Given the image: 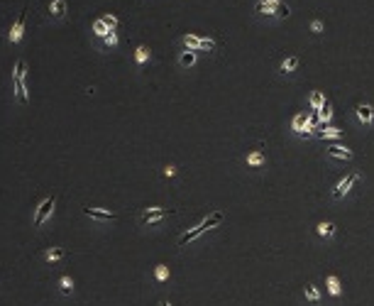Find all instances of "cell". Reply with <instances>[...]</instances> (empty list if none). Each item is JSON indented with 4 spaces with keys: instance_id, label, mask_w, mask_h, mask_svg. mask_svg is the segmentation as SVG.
I'll list each match as a JSON object with an SVG mask.
<instances>
[{
    "instance_id": "cell-1",
    "label": "cell",
    "mask_w": 374,
    "mask_h": 306,
    "mask_svg": "<svg viewBox=\"0 0 374 306\" xmlns=\"http://www.w3.org/2000/svg\"><path fill=\"white\" fill-rule=\"evenodd\" d=\"M27 61L25 59H17L15 61V69H13V93L15 98L25 106L29 103V93H27Z\"/></svg>"
},
{
    "instance_id": "cell-2",
    "label": "cell",
    "mask_w": 374,
    "mask_h": 306,
    "mask_svg": "<svg viewBox=\"0 0 374 306\" xmlns=\"http://www.w3.org/2000/svg\"><path fill=\"white\" fill-rule=\"evenodd\" d=\"M254 13L262 15V17H277V20H284L291 15V8L281 0H257L254 3Z\"/></svg>"
},
{
    "instance_id": "cell-3",
    "label": "cell",
    "mask_w": 374,
    "mask_h": 306,
    "mask_svg": "<svg viewBox=\"0 0 374 306\" xmlns=\"http://www.w3.org/2000/svg\"><path fill=\"white\" fill-rule=\"evenodd\" d=\"M181 44H183L186 49H191V52H213V49H215V42H213V40L198 37V35H191V32L181 37Z\"/></svg>"
},
{
    "instance_id": "cell-4",
    "label": "cell",
    "mask_w": 374,
    "mask_h": 306,
    "mask_svg": "<svg viewBox=\"0 0 374 306\" xmlns=\"http://www.w3.org/2000/svg\"><path fill=\"white\" fill-rule=\"evenodd\" d=\"M357 181H360V172H350L347 177H343V179L338 181V186L332 189V194H330L332 201H343V198L352 191V186H355Z\"/></svg>"
},
{
    "instance_id": "cell-5",
    "label": "cell",
    "mask_w": 374,
    "mask_h": 306,
    "mask_svg": "<svg viewBox=\"0 0 374 306\" xmlns=\"http://www.w3.org/2000/svg\"><path fill=\"white\" fill-rule=\"evenodd\" d=\"M169 213H174L171 209H159V206H154V209H144V211H139V223L142 225H157V223H162L169 216Z\"/></svg>"
},
{
    "instance_id": "cell-6",
    "label": "cell",
    "mask_w": 374,
    "mask_h": 306,
    "mask_svg": "<svg viewBox=\"0 0 374 306\" xmlns=\"http://www.w3.org/2000/svg\"><path fill=\"white\" fill-rule=\"evenodd\" d=\"M54 206H56V196H49V198H44L37 211H34V228H42L44 223L52 218V213H54Z\"/></svg>"
},
{
    "instance_id": "cell-7",
    "label": "cell",
    "mask_w": 374,
    "mask_h": 306,
    "mask_svg": "<svg viewBox=\"0 0 374 306\" xmlns=\"http://www.w3.org/2000/svg\"><path fill=\"white\" fill-rule=\"evenodd\" d=\"M83 216H88L91 221H98V223H113L118 218L115 211H108V209H91V206H83Z\"/></svg>"
},
{
    "instance_id": "cell-8",
    "label": "cell",
    "mask_w": 374,
    "mask_h": 306,
    "mask_svg": "<svg viewBox=\"0 0 374 306\" xmlns=\"http://www.w3.org/2000/svg\"><path fill=\"white\" fill-rule=\"evenodd\" d=\"M25 20H27V3H25V8H22V13L17 15V20H15L13 29H10V42L17 44L22 40V32H25Z\"/></svg>"
},
{
    "instance_id": "cell-9",
    "label": "cell",
    "mask_w": 374,
    "mask_h": 306,
    "mask_svg": "<svg viewBox=\"0 0 374 306\" xmlns=\"http://www.w3.org/2000/svg\"><path fill=\"white\" fill-rule=\"evenodd\" d=\"M355 115H357V120H360L364 127H369L374 123V108L369 103H357V106H355Z\"/></svg>"
},
{
    "instance_id": "cell-10",
    "label": "cell",
    "mask_w": 374,
    "mask_h": 306,
    "mask_svg": "<svg viewBox=\"0 0 374 306\" xmlns=\"http://www.w3.org/2000/svg\"><path fill=\"white\" fill-rule=\"evenodd\" d=\"M325 154H328L330 159H343V162H347V159H352V157H355L352 150L345 147V145H328V147H325Z\"/></svg>"
},
{
    "instance_id": "cell-11",
    "label": "cell",
    "mask_w": 374,
    "mask_h": 306,
    "mask_svg": "<svg viewBox=\"0 0 374 306\" xmlns=\"http://www.w3.org/2000/svg\"><path fill=\"white\" fill-rule=\"evenodd\" d=\"M69 13V3L66 0H52L49 3V17L52 20H64Z\"/></svg>"
},
{
    "instance_id": "cell-12",
    "label": "cell",
    "mask_w": 374,
    "mask_h": 306,
    "mask_svg": "<svg viewBox=\"0 0 374 306\" xmlns=\"http://www.w3.org/2000/svg\"><path fill=\"white\" fill-rule=\"evenodd\" d=\"M298 64H301V59L298 56H286V59H281V64H279V74H293V71L298 69Z\"/></svg>"
},
{
    "instance_id": "cell-13",
    "label": "cell",
    "mask_w": 374,
    "mask_h": 306,
    "mask_svg": "<svg viewBox=\"0 0 374 306\" xmlns=\"http://www.w3.org/2000/svg\"><path fill=\"white\" fill-rule=\"evenodd\" d=\"M203 233H206V230H203V225H196L194 230H186V233H183V235L179 237V243H176V245H179V248H186V245H189L191 240H196V237H201Z\"/></svg>"
},
{
    "instance_id": "cell-14",
    "label": "cell",
    "mask_w": 374,
    "mask_h": 306,
    "mask_svg": "<svg viewBox=\"0 0 374 306\" xmlns=\"http://www.w3.org/2000/svg\"><path fill=\"white\" fill-rule=\"evenodd\" d=\"M222 221H225V213H222V211H213L201 225H203V230H213V228H218Z\"/></svg>"
},
{
    "instance_id": "cell-15",
    "label": "cell",
    "mask_w": 374,
    "mask_h": 306,
    "mask_svg": "<svg viewBox=\"0 0 374 306\" xmlns=\"http://www.w3.org/2000/svg\"><path fill=\"white\" fill-rule=\"evenodd\" d=\"M196 61H198V54L191 52V49H183V52L179 54V66H181V69H191Z\"/></svg>"
},
{
    "instance_id": "cell-16",
    "label": "cell",
    "mask_w": 374,
    "mask_h": 306,
    "mask_svg": "<svg viewBox=\"0 0 374 306\" xmlns=\"http://www.w3.org/2000/svg\"><path fill=\"white\" fill-rule=\"evenodd\" d=\"M316 135L323 140H338V138H343V130H340V127H332V125H325V127H320V130H316Z\"/></svg>"
},
{
    "instance_id": "cell-17",
    "label": "cell",
    "mask_w": 374,
    "mask_h": 306,
    "mask_svg": "<svg viewBox=\"0 0 374 306\" xmlns=\"http://www.w3.org/2000/svg\"><path fill=\"white\" fill-rule=\"evenodd\" d=\"M264 162H267V157H264L259 150H254V152H249L247 154V164L252 169H259V167H264Z\"/></svg>"
},
{
    "instance_id": "cell-18",
    "label": "cell",
    "mask_w": 374,
    "mask_h": 306,
    "mask_svg": "<svg viewBox=\"0 0 374 306\" xmlns=\"http://www.w3.org/2000/svg\"><path fill=\"white\" fill-rule=\"evenodd\" d=\"M304 296L308 299V301H311V304H318V301H320V292H318V287L308 282V284L304 287Z\"/></svg>"
},
{
    "instance_id": "cell-19",
    "label": "cell",
    "mask_w": 374,
    "mask_h": 306,
    "mask_svg": "<svg viewBox=\"0 0 374 306\" xmlns=\"http://www.w3.org/2000/svg\"><path fill=\"white\" fill-rule=\"evenodd\" d=\"M316 233H318L320 237H332V235H335V223H332V221H323V223H318Z\"/></svg>"
},
{
    "instance_id": "cell-20",
    "label": "cell",
    "mask_w": 374,
    "mask_h": 306,
    "mask_svg": "<svg viewBox=\"0 0 374 306\" xmlns=\"http://www.w3.org/2000/svg\"><path fill=\"white\" fill-rule=\"evenodd\" d=\"M66 257V250L64 248H52V250L44 252V260L47 262H59V260H64Z\"/></svg>"
},
{
    "instance_id": "cell-21",
    "label": "cell",
    "mask_w": 374,
    "mask_h": 306,
    "mask_svg": "<svg viewBox=\"0 0 374 306\" xmlns=\"http://www.w3.org/2000/svg\"><path fill=\"white\" fill-rule=\"evenodd\" d=\"M318 115H320V123L325 125V123H330V118H332V106H330V100L325 98V103H323V108L318 111Z\"/></svg>"
},
{
    "instance_id": "cell-22",
    "label": "cell",
    "mask_w": 374,
    "mask_h": 306,
    "mask_svg": "<svg viewBox=\"0 0 374 306\" xmlns=\"http://www.w3.org/2000/svg\"><path fill=\"white\" fill-rule=\"evenodd\" d=\"M59 289H61V294H73V279L69 277V275H64V277L59 279Z\"/></svg>"
},
{
    "instance_id": "cell-23",
    "label": "cell",
    "mask_w": 374,
    "mask_h": 306,
    "mask_svg": "<svg viewBox=\"0 0 374 306\" xmlns=\"http://www.w3.org/2000/svg\"><path fill=\"white\" fill-rule=\"evenodd\" d=\"M308 103H311V108H313V111H320V108H323V103H325V96H323L320 91H313Z\"/></svg>"
},
{
    "instance_id": "cell-24",
    "label": "cell",
    "mask_w": 374,
    "mask_h": 306,
    "mask_svg": "<svg viewBox=\"0 0 374 306\" xmlns=\"http://www.w3.org/2000/svg\"><path fill=\"white\" fill-rule=\"evenodd\" d=\"M108 32H113V29L108 27V25H105L103 20H96V22H93V35H96V37H100V40H103V37H105Z\"/></svg>"
},
{
    "instance_id": "cell-25",
    "label": "cell",
    "mask_w": 374,
    "mask_h": 306,
    "mask_svg": "<svg viewBox=\"0 0 374 306\" xmlns=\"http://www.w3.org/2000/svg\"><path fill=\"white\" fill-rule=\"evenodd\" d=\"M118 42H120V40H118V32H115V29H113V32H108V35L103 37V47H105V49H115V47H118Z\"/></svg>"
},
{
    "instance_id": "cell-26",
    "label": "cell",
    "mask_w": 374,
    "mask_h": 306,
    "mask_svg": "<svg viewBox=\"0 0 374 306\" xmlns=\"http://www.w3.org/2000/svg\"><path fill=\"white\" fill-rule=\"evenodd\" d=\"M147 59H149V49H147L144 44H139L137 49H135V61H137V64H144Z\"/></svg>"
},
{
    "instance_id": "cell-27",
    "label": "cell",
    "mask_w": 374,
    "mask_h": 306,
    "mask_svg": "<svg viewBox=\"0 0 374 306\" xmlns=\"http://www.w3.org/2000/svg\"><path fill=\"white\" fill-rule=\"evenodd\" d=\"M328 292H330L332 296H340V282H338V277H335V275H330V277H328Z\"/></svg>"
},
{
    "instance_id": "cell-28",
    "label": "cell",
    "mask_w": 374,
    "mask_h": 306,
    "mask_svg": "<svg viewBox=\"0 0 374 306\" xmlns=\"http://www.w3.org/2000/svg\"><path fill=\"white\" fill-rule=\"evenodd\" d=\"M100 20H103V22H105V25H108V27H110V29H115V27H118V17H115V15H113V13H105V15H103V17H100Z\"/></svg>"
},
{
    "instance_id": "cell-29",
    "label": "cell",
    "mask_w": 374,
    "mask_h": 306,
    "mask_svg": "<svg viewBox=\"0 0 374 306\" xmlns=\"http://www.w3.org/2000/svg\"><path fill=\"white\" fill-rule=\"evenodd\" d=\"M154 277L159 279V282H164L169 277V269H166V264H157V272H154Z\"/></svg>"
},
{
    "instance_id": "cell-30",
    "label": "cell",
    "mask_w": 374,
    "mask_h": 306,
    "mask_svg": "<svg viewBox=\"0 0 374 306\" xmlns=\"http://www.w3.org/2000/svg\"><path fill=\"white\" fill-rule=\"evenodd\" d=\"M311 29H313L316 35H320V32H323V22H320V20H313V22H311Z\"/></svg>"
},
{
    "instance_id": "cell-31",
    "label": "cell",
    "mask_w": 374,
    "mask_h": 306,
    "mask_svg": "<svg viewBox=\"0 0 374 306\" xmlns=\"http://www.w3.org/2000/svg\"><path fill=\"white\" fill-rule=\"evenodd\" d=\"M164 174H166V177H174V174H176V169H174V167H166Z\"/></svg>"
},
{
    "instance_id": "cell-32",
    "label": "cell",
    "mask_w": 374,
    "mask_h": 306,
    "mask_svg": "<svg viewBox=\"0 0 374 306\" xmlns=\"http://www.w3.org/2000/svg\"><path fill=\"white\" fill-rule=\"evenodd\" d=\"M159 306H171V304H169L166 299H162V301H159Z\"/></svg>"
}]
</instances>
